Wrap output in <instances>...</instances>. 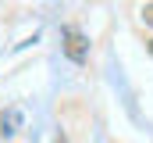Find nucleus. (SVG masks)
Returning <instances> with one entry per match:
<instances>
[{
	"mask_svg": "<svg viewBox=\"0 0 153 143\" xmlns=\"http://www.w3.org/2000/svg\"><path fill=\"white\" fill-rule=\"evenodd\" d=\"M61 39H64V54H68L75 65H82V61L89 57V36L82 32V29L68 25V29H61Z\"/></svg>",
	"mask_w": 153,
	"mask_h": 143,
	"instance_id": "f257e3e1",
	"label": "nucleus"
},
{
	"mask_svg": "<svg viewBox=\"0 0 153 143\" xmlns=\"http://www.w3.org/2000/svg\"><path fill=\"white\" fill-rule=\"evenodd\" d=\"M143 22L153 29V4H146V7H143Z\"/></svg>",
	"mask_w": 153,
	"mask_h": 143,
	"instance_id": "f03ea898",
	"label": "nucleus"
},
{
	"mask_svg": "<svg viewBox=\"0 0 153 143\" xmlns=\"http://www.w3.org/2000/svg\"><path fill=\"white\" fill-rule=\"evenodd\" d=\"M146 50H150V54H153V39H146Z\"/></svg>",
	"mask_w": 153,
	"mask_h": 143,
	"instance_id": "7ed1b4c3",
	"label": "nucleus"
}]
</instances>
